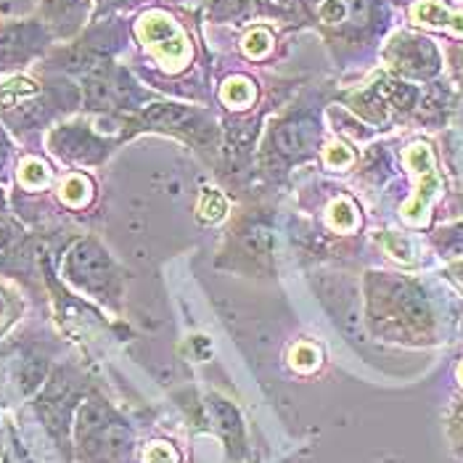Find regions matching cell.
I'll use <instances>...</instances> for the list:
<instances>
[{"instance_id":"1","label":"cell","mask_w":463,"mask_h":463,"mask_svg":"<svg viewBox=\"0 0 463 463\" xmlns=\"http://www.w3.org/2000/svg\"><path fill=\"white\" fill-rule=\"evenodd\" d=\"M71 448L82 463H133L136 434L128 419L99 392H90L71 421Z\"/></svg>"},{"instance_id":"2","label":"cell","mask_w":463,"mask_h":463,"mask_svg":"<svg viewBox=\"0 0 463 463\" xmlns=\"http://www.w3.org/2000/svg\"><path fill=\"white\" fill-rule=\"evenodd\" d=\"M136 133H170L183 141L196 143L199 148H210L217 143V122L202 107L175 104V101H154L138 114L122 119V138Z\"/></svg>"},{"instance_id":"3","label":"cell","mask_w":463,"mask_h":463,"mask_svg":"<svg viewBox=\"0 0 463 463\" xmlns=\"http://www.w3.org/2000/svg\"><path fill=\"white\" fill-rule=\"evenodd\" d=\"M88 387H85V379L74 371V368H56L43 390L35 397V411L37 419L43 421V427L48 429V434L53 437V442L59 445V450H64V456L70 458L71 442L70 431L71 421H74V413L80 408V402L88 397Z\"/></svg>"},{"instance_id":"4","label":"cell","mask_w":463,"mask_h":463,"mask_svg":"<svg viewBox=\"0 0 463 463\" xmlns=\"http://www.w3.org/2000/svg\"><path fill=\"white\" fill-rule=\"evenodd\" d=\"M61 273L74 288L85 291L88 297L104 305L119 302V291H122L119 268L96 239H77L64 254Z\"/></svg>"},{"instance_id":"5","label":"cell","mask_w":463,"mask_h":463,"mask_svg":"<svg viewBox=\"0 0 463 463\" xmlns=\"http://www.w3.org/2000/svg\"><path fill=\"white\" fill-rule=\"evenodd\" d=\"M133 35L146 56L165 71H183L194 59V45L167 11L146 8L133 22Z\"/></svg>"},{"instance_id":"6","label":"cell","mask_w":463,"mask_h":463,"mask_svg":"<svg viewBox=\"0 0 463 463\" xmlns=\"http://www.w3.org/2000/svg\"><path fill=\"white\" fill-rule=\"evenodd\" d=\"M56 37L40 19H8L0 24V74H24L27 67L45 59Z\"/></svg>"},{"instance_id":"7","label":"cell","mask_w":463,"mask_h":463,"mask_svg":"<svg viewBox=\"0 0 463 463\" xmlns=\"http://www.w3.org/2000/svg\"><path fill=\"white\" fill-rule=\"evenodd\" d=\"M318 143H321L318 114L310 109H297V111H288L270 128L262 156H265V162L286 165V162L307 156Z\"/></svg>"},{"instance_id":"8","label":"cell","mask_w":463,"mask_h":463,"mask_svg":"<svg viewBox=\"0 0 463 463\" xmlns=\"http://www.w3.org/2000/svg\"><path fill=\"white\" fill-rule=\"evenodd\" d=\"M45 143L51 154H56L59 159L70 165H85V167L101 165L117 146V141L101 136L88 122H59L48 130Z\"/></svg>"},{"instance_id":"9","label":"cell","mask_w":463,"mask_h":463,"mask_svg":"<svg viewBox=\"0 0 463 463\" xmlns=\"http://www.w3.org/2000/svg\"><path fill=\"white\" fill-rule=\"evenodd\" d=\"M384 61L400 80H431L442 67L437 45L429 37L411 33H400L387 43Z\"/></svg>"},{"instance_id":"10","label":"cell","mask_w":463,"mask_h":463,"mask_svg":"<svg viewBox=\"0 0 463 463\" xmlns=\"http://www.w3.org/2000/svg\"><path fill=\"white\" fill-rule=\"evenodd\" d=\"M93 16V0H40V22L56 40L70 43Z\"/></svg>"},{"instance_id":"11","label":"cell","mask_w":463,"mask_h":463,"mask_svg":"<svg viewBox=\"0 0 463 463\" xmlns=\"http://www.w3.org/2000/svg\"><path fill=\"white\" fill-rule=\"evenodd\" d=\"M411 22L416 27L442 30V33L463 37V11H453L442 0H416L411 5Z\"/></svg>"},{"instance_id":"12","label":"cell","mask_w":463,"mask_h":463,"mask_svg":"<svg viewBox=\"0 0 463 463\" xmlns=\"http://www.w3.org/2000/svg\"><path fill=\"white\" fill-rule=\"evenodd\" d=\"M207 408H210V416H213L220 437L225 439V448H228L231 458H239L244 453V427H241L239 411L228 400H220V397H210Z\"/></svg>"},{"instance_id":"13","label":"cell","mask_w":463,"mask_h":463,"mask_svg":"<svg viewBox=\"0 0 463 463\" xmlns=\"http://www.w3.org/2000/svg\"><path fill=\"white\" fill-rule=\"evenodd\" d=\"M257 99V88L250 77H228L220 85V101L228 109H250Z\"/></svg>"},{"instance_id":"14","label":"cell","mask_w":463,"mask_h":463,"mask_svg":"<svg viewBox=\"0 0 463 463\" xmlns=\"http://www.w3.org/2000/svg\"><path fill=\"white\" fill-rule=\"evenodd\" d=\"M276 48V35L265 27V24H254L241 37V51L251 61H262L265 56H270Z\"/></svg>"},{"instance_id":"15","label":"cell","mask_w":463,"mask_h":463,"mask_svg":"<svg viewBox=\"0 0 463 463\" xmlns=\"http://www.w3.org/2000/svg\"><path fill=\"white\" fill-rule=\"evenodd\" d=\"M59 196H61V202L67 207L80 210V207H85L90 202L93 183L88 180V175H82V173H70L67 178L61 180V185H59Z\"/></svg>"},{"instance_id":"16","label":"cell","mask_w":463,"mask_h":463,"mask_svg":"<svg viewBox=\"0 0 463 463\" xmlns=\"http://www.w3.org/2000/svg\"><path fill=\"white\" fill-rule=\"evenodd\" d=\"M48 180H51V167H48L40 156L27 154V156L19 162V183H22L24 188L37 191V188L48 185Z\"/></svg>"},{"instance_id":"17","label":"cell","mask_w":463,"mask_h":463,"mask_svg":"<svg viewBox=\"0 0 463 463\" xmlns=\"http://www.w3.org/2000/svg\"><path fill=\"white\" fill-rule=\"evenodd\" d=\"M19 313H22V299L16 297V291L0 284V334L8 331V326L19 318Z\"/></svg>"},{"instance_id":"18","label":"cell","mask_w":463,"mask_h":463,"mask_svg":"<svg viewBox=\"0 0 463 463\" xmlns=\"http://www.w3.org/2000/svg\"><path fill=\"white\" fill-rule=\"evenodd\" d=\"M448 434H450V442H453L456 453L463 456V400L461 402H456V408H453V413H450Z\"/></svg>"},{"instance_id":"19","label":"cell","mask_w":463,"mask_h":463,"mask_svg":"<svg viewBox=\"0 0 463 463\" xmlns=\"http://www.w3.org/2000/svg\"><path fill=\"white\" fill-rule=\"evenodd\" d=\"M199 213H202V217H207V220H217V217H222V213H225V199H222L220 194H214V191H207V194H204V199H202Z\"/></svg>"},{"instance_id":"20","label":"cell","mask_w":463,"mask_h":463,"mask_svg":"<svg viewBox=\"0 0 463 463\" xmlns=\"http://www.w3.org/2000/svg\"><path fill=\"white\" fill-rule=\"evenodd\" d=\"M323 159H326V165H328V167L350 165V162H353V151H350L347 146H342V143H334V146H328V148H326Z\"/></svg>"},{"instance_id":"21","label":"cell","mask_w":463,"mask_h":463,"mask_svg":"<svg viewBox=\"0 0 463 463\" xmlns=\"http://www.w3.org/2000/svg\"><path fill=\"white\" fill-rule=\"evenodd\" d=\"M331 222H334L336 228H342V231L355 225V214H353L347 202H336V204L331 207Z\"/></svg>"},{"instance_id":"22","label":"cell","mask_w":463,"mask_h":463,"mask_svg":"<svg viewBox=\"0 0 463 463\" xmlns=\"http://www.w3.org/2000/svg\"><path fill=\"white\" fill-rule=\"evenodd\" d=\"M93 3H96L93 19H107L109 14H114V11H125V8H130L136 0H93Z\"/></svg>"},{"instance_id":"23","label":"cell","mask_w":463,"mask_h":463,"mask_svg":"<svg viewBox=\"0 0 463 463\" xmlns=\"http://www.w3.org/2000/svg\"><path fill=\"white\" fill-rule=\"evenodd\" d=\"M11 154H14V146H11V138H8V133H5V125L0 122V180L5 178Z\"/></svg>"},{"instance_id":"24","label":"cell","mask_w":463,"mask_h":463,"mask_svg":"<svg viewBox=\"0 0 463 463\" xmlns=\"http://www.w3.org/2000/svg\"><path fill=\"white\" fill-rule=\"evenodd\" d=\"M175 461V453L165 445H154L146 456V463H173Z\"/></svg>"},{"instance_id":"25","label":"cell","mask_w":463,"mask_h":463,"mask_svg":"<svg viewBox=\"0 0 463 463\" xmlns=\"http://www.w3.org/2000/svg\"><path fill=\"white\" fill-rule=\"evenodd\" d=\"M0 458H3V427H0Z\"/></svg>"},{"instance_id":"26","label":"cell","mask_w":463,"mask_h":463,"mask_svg":"<svg viewBox=\"0 0 463 463\" xmlns=\"http://www.w3.org/2000/svg\"><path fill=\"white\" fill-rule=\"evenodd\" d=\"M0 210H3V191H0Z\"/></svg>"}]
</instances>
